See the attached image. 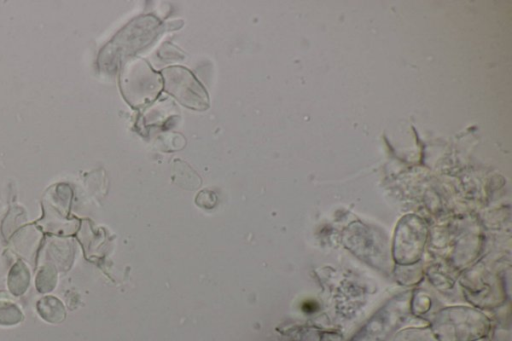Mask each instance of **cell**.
I'll return each mask as SVG.
<instances>
[{
  "label": "cell",
  "mask_w": 512,
  "mask_h": 341,
  "mask_svg": "<svg viewBox=\"0 0 512 341\" xmlns=\"http://www.w3.org/2000/svg\"><path fill=\"white\" fill-rule=\"evenodd\" d=\"M487 329V319L481 313L464 307L443 310L433 323L439 341H473L482 337Z\"/></svg>",
  "instance_id": "cell-1"
},
{
  "label": "cell",
  "mask_w": 512,
  "mask_h": 341,
  "mask_svg": "<svg viewBox=\"0 0 512 341\" xmlns=\"http://www.w3.org/2000/svg\"><path fill=\"white\" fill-rule=\"evenodd\" d=\"M120 86L124 98L134 108L152 102L163 87L162 78L142 59L128 60L122 70Z\"/></svg>",
  "instance_id": "cell-2"
},
{
  "label": "cell",
  "mask_w": 512,
  "mask_h": 341,
  "mask_svg": "<svg viewBox=\"0 0 512 341\" xmlns=\"http://www.w3.org/2000/svg\"><path fill=\"white\" fill-rule=\"evenodd\" d=\"M164 90L182 105L193 110H205L209 106L206 90L191 71L173 66L162 71Z\"/></svg>",
  "instance_id": "cell-3"
},
{
  "label": "cell",
  "mask_w": 512,
  "mask_h": 341,
  "mask_svg": "<svg viewBox=\"0 0 512 341\" xmlns=\"http://www.w3.org/2000/svg\"><path fill=\"white\" fill-rule=\"evenodd\" d=\"M161 23L157 18L146 15L131 21L115 37L116 56L124 59L148 46L160 33Z\"/></svg>",
  "instance_id": "cell-4"
},
{
  "label": "cell",
  "mask_w": 512,
  "mask_h": 341,
  "mask_svg": "<svg viewBox=\"0 0 512 341\" xmlns=\"http://www.w3.org/2000/svg\"><path fill=\"white\" fill-rule=\"evenodd\" d=\"M37 311L45 321L50 323H60L66 316L64 305L54 296L41 298L37 302Z\"/></svg>",
  "instance_id": "cell-5"
},
{
  "label": "cell",
  "mask_w": 512,
  "mask_h": 341,
  "mask_svg": "<svg viewBox=\"0 0 512 341\" xmlns=\"http://www.w3.org/2000/svg\"><path fill=\"white\" fill-rule=\"evenodd\" d=\"M29 282L30 273L27 266L22 261L16 262L12 266L7 278L10 292L15 296L22 295L26 292Z\"/></svg>",
  "instance_id": "cell-6"
},
{
  "label": "cell",
  "mask_w": 512,
  "mask_h": 341,
  "mask_svg": "<svg viewBox=\"0 0 512 341\" xmlns=\"http://www.w3.org/2000/svg\"><path fill=\"white\" fill-rule=\"evenodd\" d=\"M23 320L21 310L12 302L0 300V325L11 326Z\"/></svg>",
  "instance_id": "cell-7"
},
{
  "label": "cell",
  "mask_w": 512,
  "mask_h": 341,
  "mask_svg": "<svg viewBox=\"0 0 512 341\" xmlns=\"http://www.w3.org/2000/svg\"><path fill=\"white\" fill-rule=\"evenodd\" d=\"M57 273L52 266H43L36 277V287L39 292L52 291L56 285Z\"/></svg>",
  "instance_id": "cell-8"
},
{
  "label": "cell",
  "mask_w": 512,
  "mask_h": 341,
  "mask_svg": "<svg viewBox=\"0 0 512 341\" xmlns=\"http://www.w3.org/2000/svg\"><path fill=\"white\" fill-rule=\"evenodd\" d=\"M395 341H437L428 330L409 329L400 333Z\"/></svg>",
  "instance_id": "cell-9"
},
{
  "label": "cell",
  "mask_w": 512,
  "mask_h": 341,
  "mask_svg": "<svg viewBox=\"0 0 512 341\" xmlns=\"http://www.w3.org/2000/svg\"><path fill=\"white\" fill-rule=\"evenodd\" d=\"M157 55L162 60H179L183 58L180 50L169 43H164L159 48Z\"/></svg>",
  "instance_id": "cell-10"
}]
</instances>
